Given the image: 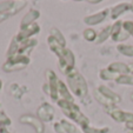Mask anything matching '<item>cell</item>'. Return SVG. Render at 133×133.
Instances as JSON below:
<instances>
[{
	"label": "cell",
	"instance_id": "1",
	"mask_svg": "<svg viewBox=\"0 0 133 133\" xmlns=\"http://www.w3.org/2000/svg\"><path fill=\"white\" fill-rule=\"evenodd\" d=\"M59 106L63 108V111L65 112L66 116L70 117L72 120L77 121L78 124H80L83 126L88 125V119L83 116V113L79 111L78 106H75L72 101H67L65 99H61V100H59Z\"/></svg>",
	"mask_w": 133,
	"mask_h": 133
},
{
	"label": "cell",
	"instance_id": "2",
	"mask_svg": "<svg viewBox=\"0 0 133 133\" xmlns=\"http://www.w3.org/2000/svg\"><path fill=\"white\" fill-rule=\"evenodd\" d=\"M68 84L72 91L78 97H83L87 93V86H86L85 80L78 73L73 72L72 74H68Z\"/></svg>",
	"mask_w": 133,
	"mask_h": 133
},
{
	"label": "cell",
	"instance_id": "3",
	"mask_svg": "<svg viewBox=\"0 0 133 133\" xmlns=\"http://www.w3.org/2000/svg\"><path fill=\"white\" fill-rule=\"evenodd\" d=\"M20 121L23 124H28V125L33 126V128L35 130L37 133H44V125L40 123V120L32 116H23L20 118Z\"/></svg>",
	"mask_w": 133,
	"mask_h": 133
},
{
	"label": "cell",
	"instance_id": "4",
	"mask_svg": "<svg viewBox=\"0 0 133 133\" xmlns=\"http://www.w3.org/2000/svg\"><path fill=\"white\" fill-rule=\"evenodd\" d=\"M111 116L118 123H123L124 121V123L127 124L133 121V113H130V112H123L120 110H113L111 112Z\"/></svg>",
	"mask_w": 133,
	"mask_h": 133
},
{
	"label": "cell",
	"instance_id": "5",
	"mask_svg": "<svg viewBox=\"0 0 133 133\" xmlns=\"http://www.w3.org/2000/svg\"><path fill=\"white\" fill-rule=\"evenodd\" d=\"M53 114H54V111H53L52 106L48 105V104H44L39 107L38 110V117L44 121H50L52 120Z\"/></svg>",
	"mask_w": 133,
	"mask_h": 133
},
{
	"label": "cell",
	"instance_id": "6",
	"mask_svg": "<svg viewBox=\"0 0 133 133\" xmlns=\"http://www.w3.org/2000/svg\"><path fill=\"white\" fill-rule=\"evenodd\" d=\"M99 93H100V94H103L105 98H107V99H110V100H112L114 104L120 103V100H121L120 97H119L118 94H116L114 92H112L110 88L105 87V86H100V87H99Z\"/></svg>",
	"mask_w": 133,
	"mask_h": 133
},
{
	"label": "cell",
	"instance_id": "7",
	"mask_svg": "<svg viewBox=\"0 0 133 133\" xmlns=\"http://www.w3.org/2000/svg\"><path fill=\"white\" fill-rule=\"evenodd\" d=\"M108 70L112 71L114 73H127L130 71V68L125 65V64H121V63H114L112 65H110Z\"/></svg>",
	"mask_w": 133,
	"mask_h": 133
},
{
	"label": "cell",
	"instance_id": "8",
	"mask_svg": "<svg viewBox=\"0 0 133 133\" xmlns=\"http://www.w3.org/2000/svg\"><path fill=\"white\" fill-rule=\"evenodd\" d=\"M116 80L118 84H123V85H133L132 75H119Z\"/></svg>",
	"mask_w": 133,
	"mask_h": 133
},
{
	"label": "cell",
	"instance_id": "9",
	"mask_svg": "<svg viewBox=\"0 0 133 133\" xmlns=\"http://www.w3.org/2000/svg\"><path fill=\"white\" fill-rule=\"evenodd\" d=\"M83 131H84V133H107L108 128L107 127H105V128H93V127H90L88 125H85V126H83Z\"/></svg>",
	"mask_w": 133,
	"mask_h": 133
},
{
	"label": "cell",
	"instance_id": "10",
	"mask_svg": "<svg viewBox=\"0 0 133 133\" xmlns=\"http://www.w3.org/2000/svg\"><path fill=\"white\" fill-rule=\"evenodd\" d=\"M116 74L117 73L112 72V71H110V70H104L100 72V78L105 79V80H111V79L116 78Z\"/></svg>",
	"mask_w": 133,
	"mask_h": 133
},
{
	"label": "cell",
	"instance_id": "11",
	"mask_svg": "<svg viewBox=\"0 0 133 133\" xmlns=\"http://www.w3.org/2000/svg\"><path fill=\"white\" fill-rule=\"evenodd\" d=\"M119 51L123 54L128 55V57H132L133 55V48L130 47V46H119Z\"/></svg>",
	"mask_w": 133,
	"mask_h": 133
},
{
	"label": "cell",
	"instance_id": "12",
	"mask_svg": "<svg viewBox=\"0 0 133 133\" xmlns=\"http://www.w3.org/2000/svg\"><path fill=\"white\" fill-rule=\"evenodd\" d=\"M131 99H132V101H133V94H132V96H131Z\"/></svg>",
	"mask_w": 133,
	"mask_h": 133
},
{
	"label": "cell",
	"instance_id": "13",
	"mask_svg": "<svg viewBox=\"0 0 133 133\" xmlns=\"http://www.w3.org/2000/svg\"><path fill=\"white\" fill-rule=\"evenodd\" d=\"M127 133H132V132H127Z\"/></svg>",
	"mask_w": 133,
	"mask_h": 133
}]
</instances>
